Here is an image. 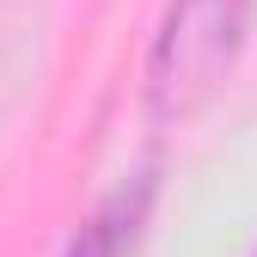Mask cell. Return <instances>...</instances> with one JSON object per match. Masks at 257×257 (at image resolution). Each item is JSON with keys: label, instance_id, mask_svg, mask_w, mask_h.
<instances>
[{"label": "cell", "instance_id": "cell-1", "mask_svg": "<svg viewBox=\"0 0 257 257\" xmlns=\"http://www.w3.org/2000/svg\"><path fill=\"white\" fill-rule=\"evenodd\" d=\"M251 31V0H172L147 49V116L190 122L220 86Z\"/></svg>", "mask_w": 257, "mask_h": 257}, {"label": "cell", "instance_id": "cell-2", "mask_svg": "<svg viewBox=\"0 0 257 257\" xmlns=\"http://www.w3.org/2000/svg\"><path fill=\"white\" fill-rule=\"evenodd\" d=\"M147 202H153V172H141L135 184H122L116 196H104L98 214L74 233V245L61 251V257H122L128 245H135L141 220H147Z\"/></svg>", "mask_w": 257, "mask_h": 257}]
</instances>
